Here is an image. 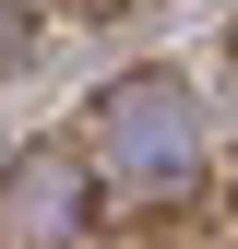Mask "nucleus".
Listing matches in <instances>:
<instances>
[{"instance_id": "1", "label": "nucleus", "mask_w": 238, "mask_h": 249, "mask_svg": "<svg viewBox=\"0 0 238 249\" xmlns=\"http://www.w3.org/2000/svg\"><path fill=\"white\" fill-rule=\"evenodd\" d=\"M83 166L131 213H191V190H202V95L178 71L107 83V95L83 107Z\"/></svg>"}, {"instance_id": "2", "label": "nucleus", "mask_w": 238, "mask_h": 249, "mask_svg": "<svg viewBox=\"0 0 238 249\" xmlns=\"http://www.w3.org/2000/svg\"><path fill=\"white\" fill-rule=\"evenodd\" d=\"M96 166H83V142H36L0 166V249H72L96 226Z\"/></svg>"}]
</instances>
